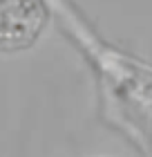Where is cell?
<instances>
[{"label": "cell", "instance_id": "cell-1", "mask_svg": "<svg viewBox=\"0 0 152 157\" xmlns=\"http://www.w3.org/2000/svg\"><path fill=\"white\" fill-rule=\"evenodd\" d=\"M45 23L40 0H0V52L25 49Z\"/></svg>", "mask_w": 152, "mask_h": 157}]
</instances>
